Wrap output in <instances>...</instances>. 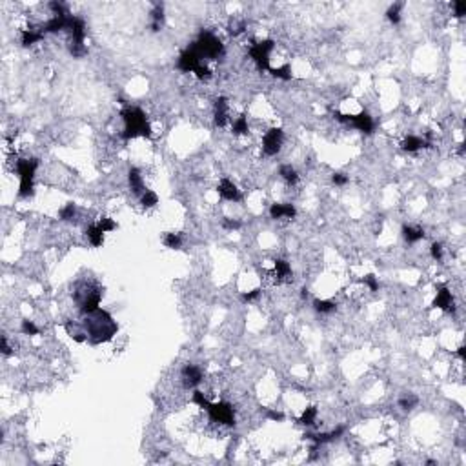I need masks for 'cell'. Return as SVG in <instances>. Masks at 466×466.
<instances>
[{
    "mask_svg": "<svg viewBox=\"0 0 466 466\" xmlns=\"http://www.w3.org/2000/svg\"><path fill=\"white\" fill-rule=\"evenodd\" d=\"M84 330L86 337L91 341V345H101V343H108L118 332V324L113 321V317L106 310H95L93 313H86L84 319Z\"/></svg>",
    "mask_w": 466,
    "mask_h": 466,
    "instance_id": "cell-1",
    "label": "cell"
},
{
    "mask_svg": "<svg viewBox=\"0 0 466 466\" xmlns=\"http://www.w3.org/2000/svg\"><path fill=\"white\" fill-rule=\"evenodd\" d=\"M122 120H124V131L122 138L124 140H131L137 137L151 138V126H149L146 113L137 106H126L120 112Z\"/></svg>",
    "mask_w": 466,
    "mask_h": 466,
    "instance_id": "cell-2",
    "label": "cell"
},
{
    "mask_svg": "<svg viewBox=\"0 0 466 466\" xmlns=\"http://www.w3.org/2000/svg\"><path fill=\"white\" fill-rule=\"evenodd\" d=\"M191 401L195 404H199L202 410H206V412L210 413V419H212L213 423H221V424H226V426H235V410H233V406L230 403H224V401H221V403H210V401L204 397V393L199 392V390L193 392Z\"/></svg>",
    "mask_w": 466,
    "mask_h": 466,
    "instance_id": "cell-3",
    "label": "cell"
},
{
    "mask_svg": "<svg viewBox=\"0 0 466 466\" xmlns=\"http://www.w3.org/2000/svg\"><path fill=\"white\" fill-rule=\"evenodd\" d=\"M40 160L38 159H20L16 160V173L20 179V186H18V195L22 199H27L35 193V173L38 170Z\"/></svg>",
    "mask_w": 466,
    "mask_h": 466,
    "instance_id": "cell-4",
    "label": "cell"
},
{
    "mask_svg": "<svg viewBox=\"0 0 466 466\" xmlns=\"http://www.w3.org/2000/svg\"><path fill=\"white\" fill-rule=\"evenodd\" d=\"M202 60H219L224 55V44L210 31H201L199 38L191 44Z\"/></svg>",
    "mask_w": 466,
    "mask_h": 466,
    "instance_id": "cell-5",
    "label": "cell"
},
{
    "mask_svg": "<svg viewBox=\"0 0 466 466\" xmlns=\"http://www.w3.org/2000/svg\"><path fill=\"white\" fill-rule=\"evenodd\" d=\"M66 31L69 33V53L73 55L75 58L84 57L88 53V48L84 46V38H86V24L82 18L71 15L69 16L68 27Z\"/></svg>",
    "mask_w": 466,
    "mask_h": 466,
    "instance_id": "cell-6",
    "label": "cell"
},
{
    "mask_svg": "<svg viewBox=\"0 0 466 466\" xmlns=\"http://www.w3.org/2000/svg\"><path fill=\"white\" fill-rule=\"evenodd\" d=\"M177 68H179L180 71H184V73H190V71H193V73H195L201 80L210 79V77H212V71L206 68L204 60L199 57V53L195 51V48H193V46L186 48L184 51L180 53L179 60H177Z\"/></svg>",
    "mask_w": 466,
    "mask_h": 466,
    "instance_id": "cell-7",
    "label": "cell"
},
{
    "mask_svg": "<svg viewBox=\"0 0 466 466\" xmlns=\"http://www.w3.org/2000/svg\"><path fill=\"white\" fill-rule=\"evenodd\" d=\"M334 116L339 122H343V124L353 126L357 131L364 133V135H370V133H373V129H375V122H373V118H371L370 113L364 112V110H362L360 113H357V115H345V113L335 112Z\"/></svg>",
    "mask_w": 466,
    "mask_h": 466,
    "instance_id": "cell-8",
    "label": "cell"
},
{
    "mask_svg": "<svg viewBox=\"0 0 466 466\" xmlns=\"http://www.w3.org/2000/svg\"><path fill=\"white\" fill-rule=\"evenodd\" d=\"M275 48V42L273 40H260V42H255L251 48H249V57L257 64V68L260 71H270V55Z\"/></svg>",
    "mask_w": 466,
    "mask_h": 466,
    "instance_id": "cell-9",
    "label": "cell"
},
{
    "mask_svg": "<svg viewBox=\"0 0 466 466\" xmlns=\"http://www.w3.org/2000/svg\"><path fill=\"white\" fill-rule=\"evenodd\" d=\"M282 142H284V131L281 127H271L270 131H266V135L262 137V151L268 157H275L281 151Z\"/></svg>",
    "mask_w": 466,
    "mask_h": 466,
    "instance_id": "cell-10",
    "label": "cell"
},
{
    "mask_svg": "<svg viewBox=\"0 0 466 466\" xmlns=\"http://www.w3.org/2000/svg\"><path fill=\"white\" fill-rule=\"evenodd\" d=\"M345 426H337L335 430H332V432H324V434H306L304 437H306L308 441H312L313 443V450H317V448H321L323 445H326V443H332V441L339 439L341 435L345 434Z\"/></svg>",
    "mask_w": 466,
    "mask_h": 466,
    "instance_id": "cell-11",
    "label": "cell"
},
{
    "mask_svg": "<svg viewBox=\"0 0 466 466\" xmlns=\"http://www.w3.org/2000/svg\"><path fill=\"white\" fill-rule=\"evenodd\" d=\"M432 306L439 308V310H445V312H448V313H454L456 312V304H454L452 291L446 286H441L439 290H437V295H435Z\"/></svg>",
    "mask_w": 466,
    "mask_h": 466,
    "instance_id": "cell-12",
    "label": "cell"
},
{
    "mask_svg": "<svg viewBox=\"0 0 466 466\" xmlns=\"http://www.w3.org/2000/svg\"><path fill=\"white\" fill-rule=\"evenodd\" d=\"M217 191H219V195L223 197L224 201H230V202H240V201H242V195H240L238 188L228 179H223L221 182H219Z\"/></svg>",
    "mask_w": 466,
    "mask_h": 466,
    "instance_id": "cell-13",
    "label": "cell"
},
{
    "mask_svg": "<svg viewBox=\"0 0 466 466\" xmlns=\"http://www.w3.org/2000/svg\"><path fill=\"white\" fill-rule=\"evenodd\" d=\"M182 379H184L186 388H195L202 382L204 375H202V370L199 368V366L186 364L184 368H182Z\"/></svg>",
    "mask_w": 466,
    "mask_h": 466,
    "instance_id": "cell-14",
    "label": "cell"
},
{
    "mask_svg": "<svg viewBox=\"0 0 466 466\" xmlns=\"http://www.w3.org/2000/svg\"><path fill=\"white\" fill-rule=\"evenodd\" d=\"M297 215V210L293 204H290V202H275V204H271L270 206V217L273 219V221H279V219H295Z\"/></svg>",
    "mask_w": 466,
    "mask_h": 466,
    "instance_id": "cell-15",
    "label": "cell"
},
{
    "mask_svg": "<svg viewBox=\"0 0 466 466\" xmlns=\"http://www.w3.org/2000/svg\"><path fill=\"white\" fill-rule=\"evenodd\" d=\"M127 182H129V190H131L135 195L140 197L144 191H146L142 175H140V170H138V168H129V171H127Z\"/></svg>",
    "mask_w": 466,
    "mask_h": 466,
    "instance_id": "cell-16",
    "label": "cell"
},
{
    "mask_svg": "<svg viewBox=\"0 0 466 466\" xmlns=\"http://www.w3.org/2000/svg\"><path fill=\"white\" fill-rule=\"evenodd\" d=\"M430 146H432L430 140H424V138L415 137V135H408V137L403 140V144H401V148H403L404 151H408V153H415V151H419V149L430 148Z\"/></svg>",
    "mask_w": 466,
    "mask_h": 466,
    "instance_id": "cell-17",
    "label": "cell"
},
{
    "mask_svg": "<svg viewBox=\"0 0 466 466\" xmlns=\"http://www.w3.org/2000/svg\"><path fill=\"white\" fill-rule=\"evenodd\" d=\"M228 122V99L219 97L215 101V126L223 127Z\"/></svg>",
    "mask_w": 466,
    "mask_h": 466,
    "instance_id": "cell-18",
    "label": "cell"
},
{
    "mask_svg": "<svg viewBox=\"0 0 466 466\" xmlns=\"http://www.w3.org/2000/svg\"><path fill=\"white\" fill-rule=\"evenodd\" d=\"M86 237H88V240L91 242L93 248H101L102 244H104V230L99 226V223L91 224L86 230Z\"/></svg>",
    "mask_w": 466,
    "mask_h": 466,
    "instance_id": "cell-19",
    "label": "cell"
},
{
    "mask_svg": "<svg viewBox=\"0 0 466 466\" xmlns=\"http://www.w3.org/2000/svg\"><path fill=\"white\" fill-rule=\"evenodd\" d=\"M401 233H403V238L406 240L408 244L419 242V240H423L424 235H426V233H424V230L419 228V226H403Z\"/></svg>",
    "mask_w": 466,
    "mask_h": 466,
    "instance_id": "cell-20",
    "label": "cell"
},
{
    "mask_svg": "<svg viewBox=\"0 0 466 466\" xmlns=\"http://www.w3.org/2000/svg\"><path fill=\"white\" fill-rule=\"evenodd\" d=\"M42 38H44L42 29H24V31H22V46H24V48H29L33 44L40 42Z\"/></svg>",
    "mask_w": 466,
    "mask_h": 466,
    "instance_id": "cell-21",
    "label": "cell"
},
{
    "mask_svg": "<svg viewBox=\"0 0 466 466\" xmlns=\"http://www.w3.org/2000/svg\"><path fill=\"white\" fill-rule=\"evenodd\" d=\"M164 26V7L162 4H157L155 9L151 11V31L159 33Z\"/></svg>",
    "mask_w": 466,
    "mask_h": 466,
    "instance_id": "cell-22",
    "label": "cell"
},
{
    "mask_svg": "<svg viewBox=\"0 0 466 466\" xmlns=\"http://www.w3.org/2000/svg\"><path fill=\"white\" fill-rule=\"evenodd\" d=\"M279 175H281L282 180L288 182L290 186L299 182V173H297V170L291 164H282L281 168H279Z\"/></svg>",
    "mask_w": 466,
    "mask_h": 466,
    "instance_id": "cell-23",
    "label": "cell"
},
{
    "mask_svg": "<svg viewBox=\"0 0 466 466\" xmlns=\"http://www.w3.org/2000/svg\"><path fill=\"white\" fill-rule=\"evenodd\" d=\"M291 277V266L288 264L284 259H277L275 260V279L277 282H282L284 279H290Z\"/></svg>",
    "mask_w": 466,
    "mask_h": 466,
    "instance_id": "cell-24",
    "label": "cell"
},
{
    "mask_svg": "<svg viewBox=\"0 0 466 466\" xmlns=\"http://www.w3.org/2000/svg\"><path fill=\"white\" fill-rule=\"evenodd\" d=\"M312 304L317 313H332L337 310V304L334 301H326V299H313Z\"/></svg>",
    "mask_w": 466,
    "mask_h": 466,
    "instance_id": "cell-25",
    "label": "cell"
},
{
    "mask_svg": "<svg viewBox=\"0 0 466 466\" xmlns=\"http://www.w3.org/2000/svg\"><path fill=\"white\" fill-rule=\"evenodd\" d=\"M397 404L403 408L404 412H410V410H413V408L419 404V397L417 395H413V393H404V395L399 397Z\"/></svg>",
    "mask_w": 466,
    "mask_h": 466,
    "instance_id": "cell-26",
    "label": "cell"
},
{
    "mask_svg": "<svg viewBox=\"0 0 466 466\" xmlns=\"http://www.w3.org/2000/svg\"><path fill=\"white\" fill-rule=\"evenodd\" d=\"M315 419H317V408L308 406L306 410H304V413L301 415V419H299V424H302V426H313V424H315Z\"/></svg>",
    "mask_w": 466,
    "mask_h": 466,
    "instance_id": "cell-27",
    "label": "cell"
},
{
    "mask_svg": "<svg viewBox=\"0 0 466 466\" xmlns=\"http://www.w3.org/2000/svg\"><path fill=\"white\" fill-rule=\"evenodd\" d=\"M232 131L235 133V135H248L249 126H248L246 115H240L238 118H235V122H233V126H232Z\"/></svg>",
    "mask_w": 466,
    "mask_h": 466,
    "instance_id": "cell-28",
    "label": "cell"
},
{
    "mask_svg": "<svg viewBox=\"0 0 466 466\" xmlns=\"http://www.w3.org/2000/svg\"><path fill=\"white\" fill-rule=\"evenodd\" d=\"M401 9H403V2H395L393 5H390L386 11V18L392 22L393 26H397L401 22Z\"/></svg>",
    "mask_w": 466,
    "mask_h": 466,
    "instance_id": "cell-29",
    "label": "cell"
},
{
    "mask_svg": "<svg viewBox=\"0 0 466 466\" xmlns=\"http://www.w3.org/2000/svg\"><path fill=\"white\" fill-rule=\"evenodd\" d=\"M164 246L170 249H179L180 246H182V237H180V233H173V232H168L164 235Z\"/></svg>",
    "mask_w": 466,
    "mask_h": 466,
    "instance_id": "cell-30",
    "label": "cell"
},
{
    "mask_svg": "<svg viewBox=\"0 0 466 466\" xmlns=\"http://www.w3.org/2000/svg\"><path fill=\"white\" fill-rule=\"evenodd\" d=\"M58 217H60V221H66V223L73 221V219L77 217V206H75L73 202H68V204L58 212Z\"/></svg>",
    "mask_w": 466,
    "mask_h": 466,
    "instance_id": "cell-31",
    "label": "cell"
},
{
    "mask_svg": "<svg viewBox=\"0 0 466 466\" xmlns=\"http://www.w3.org/2000/svg\"><path fill=\"white\" fill-rule=\"evenodd\" d=\"M140 204H142L144 208H153L159 204V197H157V193L151 190H146L140 195Z\"/></svg>",
    "mask_w": 466,
    "mask_h": 466,
    "instance_id": "cell-32",
    "label": "cell"
},
{
    "mask_svg": "<svg viewBox=\"0 0 466 466\" xmlns=\"http://www.w3.org/2000/svg\"><path fill=\"white\" fill-rule=\"evenodd\" d=\"M270 73L273 75L275 79L291 80V68L288 66V64H284V66H281V68H270Z\"/></svg>",
    "mask_w": 466,
    "mask_h": 466,
    "instance_id": "cell-33",
    "label": "cell"
},
{
    "mask_svg": "<svg viewBox=\"0 0 466 466\" xmlns=\"http://www.w3.org/2000/svg\"><path fill=\"white\" fill-rule=\"evenodd\" d=\"M244 29H246V22L244 20H232L230 22V26H228L230 35H233V37H237V35L244 33Z\"/></svg>",
    "mask_w": 466,
    "mask_h": 466,
    "instance_id": "cell-34",
    "label": "cell"
},
{
    "mask_svg": "<svg viewBox=\"0 0 466 466\" xmlns=\"http://www.w3.org/2000/svg\"><path fill=\"white\" fill-rule=\"evenodd\" d=\"M20 330H22V334L24 335H38L40 334V330L33 324V321H22V324H20Z\"/></svg>",
    "mask_w": 466,
    "mask_h": 466,
    "instance_id": "cell-35",
    "label": "cell"
},
{
    "mask_svg": "<svg viewBox=\"0 0 466 466\" xmlns=\"http://www.w3.org/2000/svg\"><path fill=\"white\" fill-rule=\"evenodd\" d=\"M362 282H364L366 286L370 288L371 293H375V291H379V281H377V277L373 275V273H368V275L362 277Z\"/></svg>",
    "mask_w": 466,
    "mask_h": 466,
    "instance_id": "cell-36",
    "label": "cell"
},
{
    "mask_svg": "<svg viewBox=\"0 0 466 466\" xmlns=\"http://www.w3.org/2000/svg\"><path fill=\"white\" fill-rule=\"evenodd\" d=\"M430 255H432V259L434 260L441 262V260H443V244L441 242L432 244V246H430Z\"/></svg>",
    "mask_w": 466,
    "mask_h": 466,
    "instance_id": "cell-37",
    "label": "cell"
},
{
    "mask_svg": "<svg viewBox=\"0 0 466 466\" xmlns=\"http://www.w3.org/2000/svg\"><path fill=\"white\" fill-rule=\"evenodd\" d=\"M99 226H101V228L104 230V233L113 232V230H116V224L113 223L112 219H108V217H102L101 221H99Z\"/></svg>",
    "mask_w": 466,
    "mask_h": 466,
    "instance_id": "cell-38",
    "label": "cell"
},
{
    "mask_svg": "<svg viewBox=\"0 0 466 466\" xmlns=\"http://www.w3.org/2000/svg\"><path fill=\"white\" fill-rule=\"evenodd\" d=\"M260 293H262V290H260V288H255V290L248 291V293H242V301L244 302H253L255 299H259Z\"/></svg>",
    "mask_w": 466,
    "mask_h": 466,
    "instance_id": "cell-39",
    "label": "cell"
},
{
    "mask_svg": "<svg viewBox=\"0 0 466 466\" xmlns=\"http://www.w3.org/2000/svg\"><path fill=\"white\" fill-rule=\"evenodd\" d=\"M242 226L240 221H233V219H223V228L224 230H238Z\"/></svg>",
    "mask_w": 466,
    "mask_h": 466,
    "instance_id": "cell-40",
    "label": "cell"
},
{
    "mask_svg": "<svg viewBox=\"0 0 466 466\" xmlns=\"http://www.w3.org/2000/svg\"><path fill=\"white\" fill-rule=\"evenodd\" d=\"M332 180H334V184L335 186H345V184H348V175H345V173H334L332 175Z\"/></svg>",
    "mask_w": 466,
    "mask_h": 466,
    "instance_id": "cell-41",
    "label": "cell"
},
{
    "mask_svg": "<svg viewBox=\"0 0 466 466\" xmlns=\"http://www.w3.org/2000/svg\"><path fill=\"white\" fill-rule=\"evenodd\" d=\"M454 9H456L457 18H463L466 15V4L465 2H454Z\"/></svg>",
    "mask_w": 466,
    "mask_h": 466,
    "instance_id": "cell-42",
    "label": "cell"
},
{
    "mask_svg": "<svg viewBox=\"0 0 466 466\" xmlns=\"http://www.w3.org/2000/svg\"><path fill=\"white\" fill-rule=\"evenodd\" d=\"M0 350H2V353L5 355V357H9L13 351H11L9 345H7V339H5V335H2V341H0Z\"/></svg>",
    "mask_w": 466,
    "mask_h": 466,
    "instance_id": "cell-43",
    "label": "cell"
},
{
    "mask_svg": "<svg viewBox=\"0 0 466 466\" xmlns=\"http://www.w3.org/2000/svg\"><path fill=\"white\" fill-rule=\"evenodd\" d=\"M266 415L271 419V421H284V413H281V412H273V410H266Z\"/></svg>",
    "mask_w": 466,
    "mask_h": 466,
    "instance_id": "cell-44",
    "label": "cell"
},
{
    "mask_svg": "<svg viewBox=\"0 0 466 466\" xmlns=\"http://www.w3.org/2000/svg\"><path fill=\"white\" fill-rule=\"evenodd\" d=\"M456 355H457V357H459V359H463V360H465V359H466V348H465V346H461V348H457Z\"/></svg>",
    "mask_w": 466,
    "mask_h": 466,
    "instance_id": "cell-45",
    "label": "cell"
},
{
    "mask_svg": "<svg viewBox=\"0 0 466 466\" xmlns=\"http://www.w3.org/2000/svg\"><path fill=\"white\" fill-rule=\"evenodd\" d=\"M301 291H302V293H301V295H302V297H308V290H306V288H302V290H301Z\"/></svg>",
    "mask_w": 466,
    "mask_h": 466,
    "instance_id": "cell-46",
    "label": "cell"
},
{
    "mask_svg": "<svg viewBox=\"0 0 466 466\" xmlns=\"http://www.w3.org/2000/svg\"><path fill=\"white\" fill-rule=\"evenodd\" d=\"M426 465H428V466H435V465H437V463H435V461H432V459H430V461H426Z\"/></svg>",
    "mask_w": 466,
    "mask_h": 466,
    "instance_id": "cell-47",
    "label": "cell"
}]
</instances>
